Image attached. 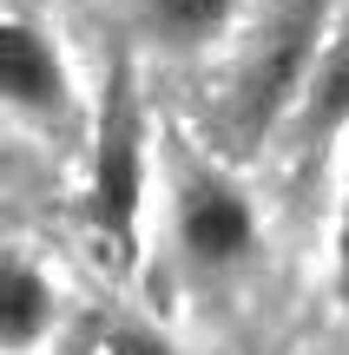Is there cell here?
I'll list each match as a JSON object with an SVG mask.
<instances>
[{"label": "cell", "mask_w": 349, "mask_h": 355, "mask_svg": "<svg viewBox=\"0 0 349 355\" xmlns=\"http://www.w3.org/2000/svg\"><path fill=\"white\" fill-rule=\"evenodd\" d=\"M0 105L26 119H60L73 105V79L66 60L33 20H13L0 13Z\"/></svg>", "instance_id": "3957f363"}, {"label": "cell", "mask_w": 349, "mask_h": 355, "mask_svg": "<svg viewBox=\"0 0 349 355\" xmlns=\"http://www.w3.org/2000/svg\"><path fill=\"white\" fill-rule=\"evenodd\" d=\"M105 355H171L158 336H139V329H126V336H112V349Z\"/></svg>", "instance_id": "ba28073f"}, {"label": "cell", "mask_w": 349, "mask_h": 355, "mask_svg": "<svg viewBox=\"0 0 349 355\" xmlns=\"http://www.w3.org/2000/svg\"><path fill=\"white\" fill-rule=\"evenodd\" d=\"M337 250H343V277H349V224H343V243H337Z\"/></svg>", "instance_id": "9c48e42d"}, {"label": "cell", "mask_w": 349, "mask_h": 355, "mask_svg": "<svg viewBox=\"0 0 349 355\" xmlns=\"http://www.w3.org/2000/svg\"><path fill=\"white\" fill-rule=\"evenodd\" d=\"M244 0H139L145 40H158L165 53H198L237 20Z\"/></svg>", "instance_id": "52a82bcc"}, {"label": "cell", "mask_w": 349, "mask_h": 355, "mask_svg": "<svg viewBox=\"0 0 349 355\" xmlns=\"http://www.w3.org/2000/svg\"><path fill=\"white\" fill-rule=\"evenodd\" d=\"M53 322V283L26 257L0 250V349H33Z\"/></svg>", "instance_id": "8992f818"}, {"label": "cell", "mask_w": 349, "mask_h": 355, "mask_svg": "<svg viewBox=\"0 0 349 355\" xmlns=\"http://www.w3.org/2000/svg\"><path fill=\"white\" fill-rule=\"evenodd\" d=\"M250 237H257V224H250V204L237 198L224 178L191 171V178L178 184V243L198 257V263H211V270L237 263V257L250 250Z\"/></svg>", "instance_id": "277c9868"}, {"label": "cell", "mask_w": 349, "mask_h": 355, "mask_svg": "<svg viewBox=\"0 0 349 355\" xmlns=\"http://www.w3.org/2000/svg\"><path fill=\"white\" fill-rule=\"evenodd\" d=\"M330 13H337V0H264L257 26L231 66V92H224V125H231L237 152H250L297 105L303 79L330 40Z\"/></svg>", "instance_id": "6da1fadb"}, {"label": "cell", "mask_w": 349, "mask_h": 355, "mask_svg": "<svg viewBox=\"0 0 349 355\" xmlns=\"http://www.w3.org/2000/svg\"><path fill=\"white\" fill-rule=\"evenodd\" d=\"M290 112H297L303 145H323L330 132L349 125V26H337L323 40V53H316V66H310V79H303Z\"/></svg>", "instance_id": "5b68a950"}, {"label": "cell", "mask_w": 349, "mask_h": 355, "mask_svg": "<svg viewBox=\"0 0 349 355\" xmlns=\"http://www.w3.org/2000/svg\"><path fill=\"white\" fill-rule=\"evenodd\" d=\"M139 191H145V119H139V92H132V66H119L99 105V139H92V217L119 243V257L132 250Z\"/></svg>", "instance_id": "7a4b0ae2"}]
</instances>
